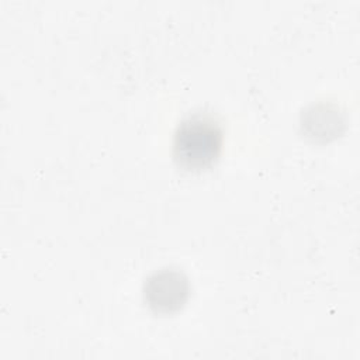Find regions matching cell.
I'll return each mask as SVG.
<instances>
[{"label":"cell","instance_id":"obj_1","mask_svg":"<svg viewBox=\"0 0 360 360\" xmlns=\"http://www.w3.org/2000/svg\"><path fill=\"white\" fill-rule=\"evenodd\" d=\"M222 146V129L208 115H191L183 120L173 139L176 159L188 167H202L212 163Z\"/></svg>","mask_w":360,"mask_h":360},{"label":"cell","instance_id":"obj_2","mask_svg":"<svg viewBox=\"0 0 360 360\" xmlns=\"http://www.w3.org/2000/svg\"><path fill=\"white\" fill-rule=\"evenodd\" d=\"M187 277L173 269H163L150 274L143 285L148 305L158 312H172L183 307L188 297Z\"/></svg>","mask_w":360,"mask_h":360}]
</instances>
